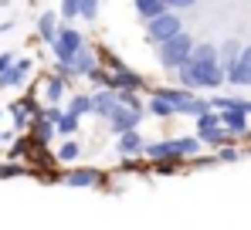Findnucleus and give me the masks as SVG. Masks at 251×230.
<instances>
[{"label":"nucleus","instance_id":"f257e3e1","mask_svg":"<svg viewBox=\"0 0 251 230\" xmlns=\"http://www.w3.org/2000/svg\"><path fill=\"white\" fill-rule=\"evenodd\" d=\"M227 81V71H224V65L221 61H187V65H180V85L183 88H190V92H197V88H221Z\"/></svg>","mask_w":251,"mask_h":230},{"label":"nucleus","instance_id":"f03ea898","mask_svg":"<svg viewBox=\"0 0 251 230\" xmlns=\"http://www.w3.org/2000/svg\"><path fill=\"white\" fill-rule=\"evenodd\" d=\"M190 54H194V38H190L187 31L160 41V47H156V61H160L163 68H170V71H180V65H187Z\"/></svg>","mask_w":251,"mask_h":230},{"label":"nucleus","instance_id":"7ed1b4c3","mask_svg":"<svg viewBox=\"0 0 251 230\" xmlns=\"http://www.w3.org/2000/svg\"><path fill=\"white\" fill-rule=\"evenodd\" d=\"M163 98H170V105L176 109V112H183V115H204L214 109V102L210 98H197V95H190V88H167V92H160Z\"/></svg>","mask_w":251,"mask_h":230},{"label":"nucleus","instance_id":"20e7f679","mask_svg":"<svg viewBox=\"0 0 251 230\" xmlns=\"http://www.w3.org/2000/svg\"><path fill=\"white\" fill-rule=\"evenodd\" d=\"M180 31H183V21L173 14V7H167L163 14H156V17H150V21H146V38L153 41V44L173 38V34H180Z\"/></svg>","mask_w":251,"mask_h":230},{"label":"nucleus","instance_id":"39448f33","mask_svg":"<svg viewBox=\"0 0 251 230\" xmlns=\"http://www.w3.org/2000/svg\"><path fill=\"white\" fill-rule=\"evenodd\" d=\"M201 149V139H173V142H156V146H146L150 159H180V156H197Z\"/></svg>","mask_w":251,"mask_h":230},{"label":"nucleus","instance_id":"423d86ee","mask_svg":"<svg viewBox=\"0 0 251 230\" xmlns=\"http://www.w3.org/2000/svg\"><path fill=\"white\" fill-rule=\"evenodd\" d=\"M92 71H95V54H92L88 44H82V47L75 51V58H72L68 65L58 61V75L61 78H82V75H92Z\"/></svg>","mask_w":251,"mask_h":230},{"label":"nucleus","instance_id":"0eeeda50","mask_svg":"<svg viewBox=\"0 0 251 230\" xmlns=\"http://www.w3.org/2000/svg\"><path fill=\"white\" fill-rule=\"evenodd\" d=\"M82 44H85V38L75 31V27H61V31H58V38H54V44H51V51H54V58H58L61 65H68Z\"/></svg>","mask_w":251,"mask_h":230},{"label":"nucleus","instance_id":"6e6552de","mask_svg":"<svg viewBox=\"0 0 251 230\" xmlns=\"http://www.w3.org/2000/svg\"><path fill=\"white\" fill-rule=\"evenodd\" d=\"M139 118H143V109H132V105L119 102V105L112 109V115H109V125H112V132L119 136L126 129H139Z\"/></svg>","mask_w":251,"mask_h":230},{"label":"nucleus","instance_id":"1a4fd4ad","mask_svg":"<svg viewBox=\"0 0 251 230\" xmlns=\"http://www.w3.org/2000/svg\"><path fill=\"white\" fill-rule=\"evenodd\" d=\"M197 129H201V139L204 142H214V146H221V139H224V122H221V112H204L197 115Z\"/></svg>","mask_w":251,"mask_h":230},{"label":"nucleus","instance_id":"9d476101","mask_svg":"<svg viewBox=\"0 0 251 230\" xmlns=\"http://www.w3.org/2000/svg\"><path fill=\"white\" fill-rule=\"evenodd\" d=\"M227 81H231V85H238V88H248V85H251V44L241 51L238 65L227 71Z\"/></svg>","mask_w":251,"mask_h":230},{"label":"nucleus","instance_id":"9b49d317","mask_svg":"<svg viewBox=\"0 0 251 230\" xmlns=\"http://www.w3.org/2000/svg\"><path fill=\"white\" fill-rule=\"evenodd\" d=\"M27 71H31V61H27V58L14 61V65L0 75V88H17V85H24V81H27Z\"/></svg>","mask_w":251,"mask_h":230},{"label":"nucleus","instance_id":"f8f14e48","mask_svg":"<svg viewBox=\"0 0 251 230\" xmlns=\"http://www.w3.org/2000/svg\"><path fill=\"white\" fill-rule=\"evenodd\" d=\"M92 105H95V115L109 118V115H112V109L119 105V92H116V88H102L99 95H92Z\"/></svg>","mask_w":251,"mask_h":230},{"label":"nucleus","instance_id":"ddd939ff","mask_svg":"<svg viewBox=\"0 0 251 230\" xmlns=\"http://www.w3.org/2000/svg\"><path fill=\"white\" fill-rule=\"evenodd\" d=\"M221 122L227 132L234 136H245L248 132V112H238V109H221Z\"/></svg>","mask_w":251,"mask_h":230},{"label":"nucleus","instance_id":"4468645a","mask_svg":"<svg viewBox=\"0 0 251 230\" xmlns=\"http://www.w3.org/2000/svg\"><path fill=\"white\" fill-rule=\"evenodd\" d=\"M143 149H146V142H143L139 129H126V132H119V156H132V153H143Z\"/></svg>","mask_w":251,"mask_h":230},{"label":"nucleus","instance_id":"2eb2a0df","mask_svg":"<svg viewBox=\"0 0 251 230\" xmlns=\"http://www.w3.org/2000/svg\"><path fill=\"white\" fill-rule=\"evenodd\" d=\"M241 51H245V44H241V41H224V44L217 47V58H221V65H224V71H231V68L238 65Z\"/></svg>","mask_w":251,"mask_h":230},{"label":"nucleus","instance_id":"dca6fc26","mask_svg":"<svg viewBox=\"0 0 251 230\" xmlns=\"http://www.w3.org/2000/svg\"><path fill=\"white\" fill-rule=\"evenodd\" d=\"M58 14H51V10H44L41 14V21H38V34H41L48 44H54V38H58Z\"/></svg>","mask_w":251,"mask_h":230},{"label":"nucleus","instance_id":"f3484780","mask_svg":"<svg viewBox=\"0 0 251 230\" xmlns=\"http://www.w3.org/2000/svg\"><path fill=\"white\" fill-rule=\"evenodd\" d=\"M132 3H136V14L143 21H150V17H156V14L167 10V0H132Z\"/></svg>","mask_w":251,"mask_h":230},{"label":"nucleus","instance_id":"a211bd4d","mask_svg":"<svg viewBox=\"0 0 251 230\" xmlns=\"http://www.w3.org/2000/svg\"><path fill=\"white\" fill-rule=\"evenodd\" d=\"M95 183H99L95 169H75V173H68V186H95Z\"/></svg>","mask_w":251,"mask_h":230},{"label":"nucleus","instance_id":"6ab92c4d","mask_svg":"<svg viewBox=\"0 0 251 230\" xmlns=\"http://www.w3.org/2000/svg\"><path fill=\"white\" fill-rule=\"evenodd\" d=\"M61 95H65V81L58 75H51L44 85V102H61Z\"/></svg>","mask_w":251,"mask_h":230},{"label":"nucleus","instance_id":"aec40b11","mask_svg":"<svg viewBox=\"0 0 251 230\" xmlns=\"http://www.w3.org/2000/svg\"><path fill=\"white\" fill-rule=\"evenodd\" d=\"M54 125H58L61 136H72V132H78V115H75V112H61Z\"/></svg>","mask_w":251,"mask_h":230},{"label":"nucleus","instance_id":"412c9836","mask_svg":"<svg viewBox=\"0 0 251 230\" xmlns=\"http://www.w3.org/2000/svg\"><path fill=\"white\" fill-rule=\"evenodd\" d=\"M194 61H221L217 58V44H194Z\"/></svg>","mask_w":251,"mask_h":230},{"label":"nucleus","instance_id":"4be33fe9","mask_svg":"<svg viewBox=\"0 0 251 230\" xmlns=\"http://www.w3.org/2000/svg\"><path fill=\"white\" fill-rule=\"evenodd\" d=\"M68 112H75V115L95 112V105H92V95H75V98H72V105H68Z\"/></svg>","mask_w":251,"mask_h":230},{"label":"nucleus","instance_id":"5701e85b","mask_svg":"<svg viewBox=\"0 0 251 230\" xmlns=\"http://www.w3.org/2000/svg\"><path fill=\"white\" fill-rule=\"evenodd\" d=\"M214 109H238V112H251V102L245 98H210Z\"/></svg>","mask_w":251,"mask_h":230},{"label":"nucleus","instance_id":"b1692460","mask_svg":"<svg viewBox=\"0 0 251 230\" xmlns=\"http://www.w3.org/2000/svg\"><path fill=\"white\" fill-rule=\"evenodd\" d=\"M150 112L160 115V118H167V115H176V109L170 105V98H163V95H156L153 102H150Z\"/></svg>","mask_w":251,"mask_h":230},{"label":"nucleus","instance_id":"393cba45","mask_svg":"<svg viewBox=\"0 0 251 230\" xmlns=\"http://www.w3.org/2000/svg\"><path fill=\"white\" fill-rule=\"evenodd\" d=\"M116 85H119V88H139V85H143V78L132 75V71H119V75L112 78V88H116Z\"/></svg>","mask_w":251,"mask_h":230},{"label":"nucleus","instance_id":"a878e982","mask_svg":"<svg viewBox=\"0 0 251 230\" xmlns=\"http://www.w3.org/2000/svg\"><path fill=\"white\" fill-rule=\"evenodd\" d=\"M61 17H65V21H75V17H82V7H78V0H61Z\"/></svg>","mask_w":251,"mask_h":230},{"label":"nucleus","instance_id":"bb28decb","mask_svg":"<svg viewBox=\"0 0 251 230\" xmlns=\"http://www.w3.org/2000/svg\"><path fill=\"white\" fill-rule=\"evenodd\" d=\"M82 7V21H95L99 17V0H78Z\"/></svg>","mask_w":251,"mask_h":230},{"label":"nucleus","instance_id":"cd10ccee","mask_svg":"<svg viewBox=\"0 0 251 230\" xmlns=\"http://www.w3.org/2000/svg\"><path fill=\"white\" fill-rule=\"evenodd\" d=\"M75 156H78V146H75V142H65V146L58 149V159H61V162H72Z\"/></svg>","mask_w":251,"mask_h":230},{"label":"nucleus","instance_id":"c85d7f7f","mask_svg":"<svg viewBox=\"0 0 251 230\" xmlns=\"http://www.w3.org/2000/svg\"><path fill=\"white\" fill-rule=\"evenodd\" d=\"M21 173H24L21 166H10V162H7V166H0V180H10V176H21Z\"/></svg>","mask_w":251,"mask_h":230},{"label":"nucleus","instance_id":"c756f323","mask_svg":"<svg viewBox=\"0 0 251 230\" xmlns=\"http://www.w3.org/2000/svg\"><path fill=\"white\" fill-rule=\"evenodd\" d=\"M14 61H17V58H14V51H7V54H0V75H3V71H7V68H10Z\"/></svg>","mask_w":251,"mask_h":230},{"label":"nucleus","instance_id":"7c9ffc66","mask_svg":"<svg viewBox=\"0 0 251 230\" xmlns=\"http://www.w3.org/2000/svg\"><path fill=\"white\" fill-rule=\"evenodd\" d=\"M197 0H167V7H173V10H187V7H194Z\"/></svg>","mask_w":251,"mask_h":230},{"label":"nucleus","instance_id":"2f4dec72","mask_svg":"<svg viewBox=\"0 0 251 230\" xmlns=\"http://www.w3.org/2000/svg\"><path fill=\"white\" fill-rule=\"evenodd\" d=\"M3 139H7V136H3V132H0V142H3Z\"/></svg>","mask_w":251,"mask_h":230}]
</instances>
